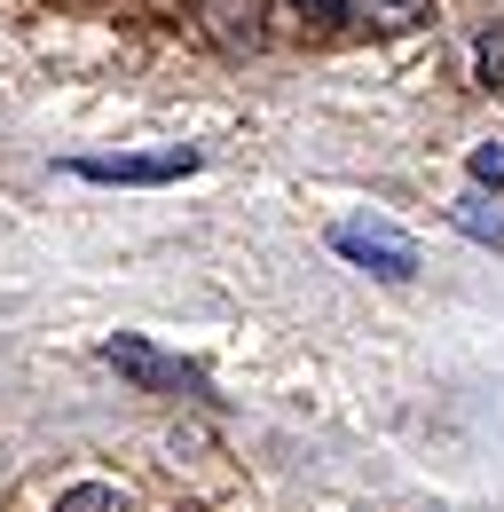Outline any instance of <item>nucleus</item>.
<instances>
[{
    "label": "nucleus",
    "mask_w": 504,
    "mask_h": 512,
    "mask_svg": "<svg viewBox=\"0 0 504 512\" xmlns=\"http://www.w3.org/2000/svg\"><path fill=\"white\" fill-rule=\"evenodd\" d=\"M331 253L371 268V276H386V284H410V276H418V245H410L402 229H386V221H339V229H331Z\"/></svg>",
    "instance_id": "1"
},
{
    "label": "nucleus",
    "mask_w": 504,
    "mask_h": 512,
    "mask_svg": "<svg viewBox=\"0 0 504 512\" xmlns=\"http://www.w3.org/2000/svg\"><path fill=\"white\" fill-rule=\"evenodd\" d=\"M71 174L79 182H182V174H197V150H142V158H71Z\"/></svg>",
    "instance_id": "2"
},
{
    "label": "nucleus",
    "mask_w": 504,
    "mask_h": 512,
    "mask_svg": "<svg viewBox=\"0 0 504 512\" xmlns=\"http://www.w3.org/2000/svg\"><path fill=\"white\" fill-rule=\"evenodd\" d=\"M103 363H111V371H126L134 386H158V394H189V386H197V371H189V363L158 355V347H150V339H134V331H119V339L103 347Z\"/></svg>",
    "instance_id": "3"
},
{
    "label": "nucleus",
    "mask_w": 504,
    "mask_h": 512,
    "mask_svg": "<svg viewBox=\"0 0 504 512\" xmlns=\"http://www.w3.org/2000/svg\"><path fill=\"white\" fill-rule=\"evenodd\" d=\"M205 32H213L229 56H252V48L268 40V24H260V8H252V0H205Z\"/></svg>",
    "instance_id": "4"
},
{
    "label": "nucleus",
    "mask_w": 504,
    "mask_h": 512,
    "mask_svg": "<svg viewBox=\"0 0 504 512\" xmlns=\"http://www.w3.org/2000/svg\"><path fill=\"white\" fill-rule=\"evenodd\" d=\"M449 221H457V229H465L473 245H504V213H497V205H489L481 190H465V197H457V205H449Z\"/></svg>",
    "instance_id": "5"
},
{
    "label": "nucleus",
    "mask_w": 504,
    "mask_h": 512,
    "mask_svg": "<svg viewBox=\"0 0 504 512\" xmlns=\"http://www.w3.org/2000/svg\"><path fill=\"white\" fill-rule=\"evenodd\" d=\"M355 16H371V24H386V32H410V24H426L434 16V0H347Z\"/></svg>",
    "instance_id": "6"
},
{
    "label": "nucleus",
    "mask_w": 504,
    "mask_h": 512,
    "mask_svg": "<svg viewBox=\"0 0 504 512\" xmlns=\"http://www.w3.org/2000/svg\"><path fill=\"white\" fill-rule=\"evenodd\" d=\"M56 512H126V497L111 489V481H71L56 497Z\"/></svg>",
    "instance_id": "7"
},
{
    "label": "nucleus",
    "mask_w": 504,
    "mask_h": 512,
    "mask_svg": "<svg viewBox=\"0 0 504 512\" xmlns=\"http://www.w3.org/2000/svg\"><path fill=\"white\" fill-rule=\"evenodd\" d=\"M473 71H481V87H489V95L504 87V24H497V32H481V40H473Z\"/></svg>",
    "instance_id": "8"
},
{
    "label": "nucleus",
    "mask_w": 504,
    "mask_h": 512,
    "mask_svg": "<svg viewBox=\"0 0 504 512\" xmlns=\"http://www.w3.org/2000/svg\"><path fill=\"white\" fill-rule=\"evenodd\" d=\"M465 166H473V190H481V197L504 190V134H497V142H481V150H473Z\"/></svg>",
    "instance_id": "9"
},
{
    "label": "nucleus",
    "mask_w": 504,
    "mask_h": 512,
    "mask_svg": "<svg viewBox=\"0 0 504 512\" xmlns=\"http://www.w3.org/2000/svg\"><path fill=\"white\" fill-rule=\"evenodd\" d=\"M292 8H300V16H315V24H339V16H347V0H292Z\"/></svg>",
    "instance_id": "10"
}]
</instances>
